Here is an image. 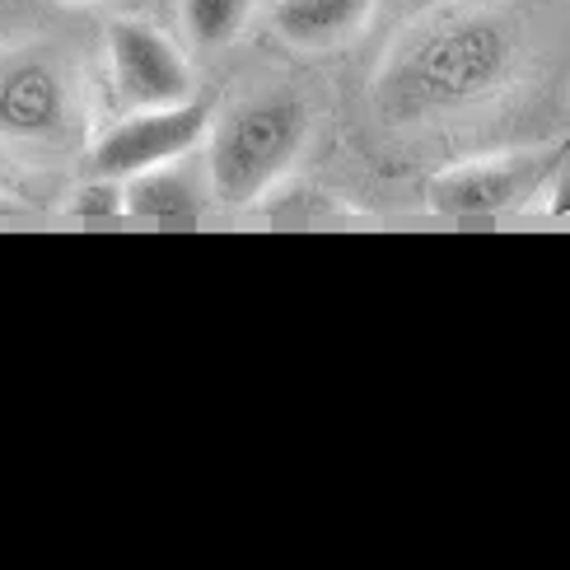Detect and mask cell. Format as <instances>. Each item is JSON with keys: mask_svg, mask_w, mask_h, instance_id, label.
<instances>
[{"mask_svg": "<svg viewBox=\"0 0 570 570\" xmlns=\"http://www.w3.org/2000/svg\"><path fill=\"white\" fill-rule=\"evenodd\" d=\"M510 33L487 14H463L431 23L397 57L389 85V108L402 117L472 104L505 76Z\"/></svg>", "mask_w": 570, "mask_h": 570, "instance_id": "cell-1", "label": "cell"}, {"mask_svg": "<svg viewBox=\"0 0 570 570\" xmlns=\"http://www.w3.org/2000/svg\"><path fill=\"white\" fill-rule=\"evenodd\" d=\"M308 140L299 99H253L234 108L210 136V193L225 206H248L295 169Z\"/></svg>", "mask_w": 570, "mask_h": 570, "instance_id": "cell-2", "label": "cell"}, {"mask_svg": "<svg viewBox=\"0 0 570 570\" xmlns=\"http://www.w3.org/2000/svg\"><path fill=\"white\" fill-rule=\"evenodd\" d=\"M206 122H210V108L193 99L169 104V108H140L99 136V146L89 155L94 178L127 183L131 174L174 164L206 136Z\"/></svg>", "mask_w": 570, "mask_h": 570, "instance_id": "cell-3", "label": "cell"}, {"mask_svg": "<svg viewBox=\"0 0 570 570\" xmlns=\"http://www.w3.org/2000/svg\"><path fill=\"white\" fill-rule=\"evenodd\" d=\"M108 66L117 104L127 112L140 108H169L193 99V70L187 57L146 19H112L108 23Z\"/></svg>", "mask_w": 570, "mask_h": 570, "instance_id": "cell-4", "label": "cell"}, {"mask_svg": "<svg viewBox=\"0 0 570 570\" xmlns=\"http://www.w3.org/2000/svg\"><path fill=\"white\" fill-rule=\"evenodd\" d=\"M70 80L52 57H10L0 66V136L57 140L70 131Z\"/></svg>", "mask_w": 570, "mask_h": 570, "instance_id": "cell-5", "label": "cell"}, {"mask_svg": "<svg viewBox=\"0 0 570 570\" xmlns=\"http://www.w3.org/2000/svg\"><path fill=\"white\" fill-rule=\"evenodd\" d=\"M529 169L514 159H472L459 169H444L425 187V202L440 216H501L524 202Z\"/></svg>", "mask_w": 570, "mask_h": 570, "instance_id": "cell-6", "label": "cell"}, {"mask_svg": "<svg viewBox=\"0 0 570 570\" xmlns=\"http://www.w3.org/2000/svg\"><path fill=\"white\" fill-rule=\"evenodd\" d=\"M374 0H276L272 29L299 52H332L370 23Z\"/></svg>", "mask_w": 570, "mask_h": 570, "instance_id": "cell-7", "label": "cell"}, {"mask_svg": "<svg viewBox=\"0 0 570 570\" xmlns=\"http://www.w3.org/2000/svg\"><path fill=\"white\" fill-rule=\"evenodd\" d=\"M122 210L146 216V220H183V216H197L202 197H197V187L174 169V164H159V169L131 174L122 183Z\"/></svg>", "mask_w": 570, "mask_h": 570, "instance_id": "cell-8", "label": "cell"}, {"mask_svg": "<svg viewBox=\"0 0 570 570\" xmlns=\"http://www.w3.org/2000/svg\"><path fill=\"white\" fill-rule=\"evenodd\" d=\"M253 0H183V29L197 47H225L244 33Z\"/></svg>", "mask_w": 570, "mask_h": 570, "instance_id": "cell-9", "label": "cell"}, {"mask_svg": "<svg viewBox=\"0 0 570 570\" xmlns=\"http://www.w3.org/2000/svg\"><path fill=\"white\" fill-rule=\"evenodd\" d=\"M70 210H76V216H117V210H122V183L94 178L89 187H80V202Z\"/></svg>", "mask_w": 570, "mask_h": 570, "instance_id": "cell-10", "label": "cell"}]
</instances>
